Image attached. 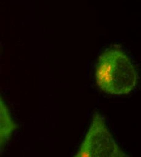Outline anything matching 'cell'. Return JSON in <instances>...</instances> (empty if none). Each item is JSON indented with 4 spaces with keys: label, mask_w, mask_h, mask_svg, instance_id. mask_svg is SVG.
I'll use <instances>...</instances> for the list:
<instances>
[{
    "label": "cell",
    "mask_w": 141,
    "mask_h": 157,
    "mask_svg": "<svg viewBox=\"0 0 141 157\" xmlns=\"http://www.w3.org/2000/svg\"><path fill=\"white\" fill-rule=\"evenodd\" d=\"M97 86L112 95L129 94L136 87V70L128 56L121 50L112 48L103 53L95 71Z\"/></svg>",
    "instance_id": "obj_1"
},
{
    "label": "cell",
    "mask_w": 141,
    "mask_h": 157,
    "mask_svg": "<svg viewBox=\"0 0 141 157\" xmlns=\"http://www.w3.org/2000/svg\"><path fill=\"white\" fill-rule=\"evenodd\" d=\"M76 157H125L128 155L121 149L101 116L94 114L90 128Z\"/></svg>",
    "instance_id": "obj_2"
},
{
    "label": "cell",
    "mask_w": 141,
    "mask_h": 157,
    "mask_svg": "<svg viewBox=\"0 0 141 157\" xmlns=\"http://www.w3.org/2000/svg\"><path fill=\"white\" fill-rule=\"evenodd\" d=\"M17 124L12 117L9 110L0 96V149L10 140Z\"/></svg>",
    "instance_id": "obj_3"
}]
</instances>
